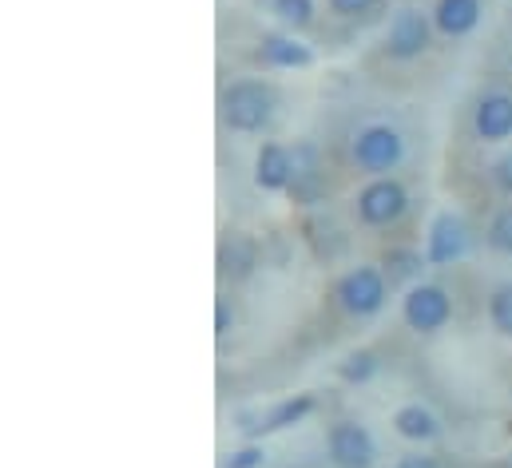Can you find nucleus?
Returning <instances> with one entry per match:
<instances>
[{"label": "nucleus", "instance_id": "f257e3e1", "mask_svg": "<svg viewBox=\"0 0 512 468\" xmlns=\"http://www.w3.org/2000/svg\"><path fill=\"white\" fill-rule=\"evenodd\" d=\"M219 116L231 131L255 135L274 116V88L266 80H255V76L227 84L223 96H219Z\"/></svg>", "mask_w": 512, "mask_h": 468}, {"label": "nucleus", "instance_id": "f03ea898", "mask_svg": "<svg viewBox=\"0 0 512 468\" xmlns=\"http://www.w3.org/2000/svg\"><path fill=\"white\" fill-rule=\"evenodd\" d=\"M401 159H405V139H401L397 127H389V123H370V127L358 131V139H354V167H358V171L382 179V175L401 167Z\"/></svg>", "mask_w": 512, "mask_h": 468}, {"label": "nucleus", "instance_id": "7ed1b4c3", "mask_svg": "<svg viewBox=\"0 0 512 468\" xmlns=\"http://www.w3.org/2000/svg\"><path fill=\"white\" fill-rule=\"evenodd\" d=\"M385 298H389V286H385V274L378 266H354V270H346L338 278V302L354 318L382 314Z\"/></svg>", "mask_w": 512, "mask_h": 468}, {"label": "nucleus", "instance_id": "20e7f679", "mask_svg": "<svg viewBox=\"0 0 512 468\" xmlns=\"http://www.w3.org/2000/svg\"><path fill=\"white\" fill-rule=\"evenodd\" d=\"M401 318H405V326L417 330V334H437V330L449 326V318H453V298H449L441 286H433V282H417V286H409V294L401 298Z\"/></svg>", "mask_w": 512, "mask_h": 468}, {"label": "nucleus", "instance_id": "39448f33", "mask_svg": "<svg viewBox=\"0 0 512 468\" xmlns=\"http://www.w3.org/2000/svg\"><path fill=\"white\" fill-rule=\"evenodd\" d=\"M358 219L366 223V227H393L401 215H405V207H409V191L397 183V179H374V183H366L362 191H358Z\"/></svg>", "mask_w": 512, "mask_h": 468}, {"label": "nucleus", "instance_id": "423d86ee", "mask_svg": "<svg viewBox=\"0 0 512 468\" xmlns=\"http://www.w3.org/2000/svg\"><path fill=\"white\" fill-rule=\"evenodd\" d=\"M326 453L338 468H374L378 461L374 433L358 421H334L326 433Z\"/></svg>", "mask_w": 512, "mask_h": 468}, {"label": "nucleus", "instance_id": "0eeeda50", "mask_svg": "<svg viewBox=\"0 0 512 468\" xmlns=\"http://www.w3.org/2000/svg\"><path fill=\"white\" fill-rule=\"evenodd\" d=\"M429 40H433V28H429V16L417 12V8H397L389 28H385V52L393 60H417L429 52Z\"/></svg>", "mask_w": 512, "mask_h": 468}, {"label": "nucleus", "instance_id": "6e6552de", "mask_svg": "<svg viewBox=\"0 0 512 468\" xmlns=\"http://www.w3.org/2000/svg\"><path fill=\"white\" fill-rule=\"evenodd\" d=\"M473 131L485 143L512 139V96L509 92H485L473 108Z\"/></svg>", "mask_w": 512, "mask_h": 468}, {"label": "nucleus", "instance_id": "1a4fd4ad", "mask_svg": "<svg viewBox=\"0 0 512 468\" xmlns=\"http://www.w3.org/2000/svg\"><path fill=\"white\" fill-rule=\"evenodd\" d=\"M290 155H294L290 199H294V203H302V207H314V203H322V191H326V175H322L318 151H314L310 143H298Z\"/></svg>", "mask_w": 512, "mask_h": 468}, {"label": "nucleus", "instance_id": "9d476101", "mask_svg": "<svg viewBox=\"0 0 512 468\" xmlns=\"http://www.w3.org/2000/svg\"><path fill=\"white\" fill-rule=\"evenodd\" d=\"M465 246H469L465 223H461L453 211H441V215L433 219V227H429V250H425V258H429L433 266H449V262H457V258L465 254Z\"/></svg>", "mask_w": 512, "mask_h": 468}, {"label": "nucleus", "instance_id": "9b49d317", "mask_svg": "<svg viewBox=\"0 0 512 468\" xmlns=\"http://www.w3.org/2000/svg\"><path fill=\"white\" fill-rule=\"evenodd\" d=\"M258 266V242L251 234L231 231L219 246V274L231 282H247Z\"/></svg>", "mask_w": 512, "mask_h": 468}, {"label": "nucleus", "instance_id": "f8f14e48", "mask_svg": "<svg viewBox=\"0 0 512 468\" xmlns=\"http://www.w3.org/2000/svg\"><path fill=\"white\" fill-rule=\"evenodd\" d=\"M294 179V155L282 143H262L255 159V183L262 191H290Z\"/></svg>", "mask_w": 512, "mask_h": 468}, {"label": "nucleus", "instance_id": "ddd939ff", "mask_svg": "<svg viewBox=\"0 0 512 468\" xmlns=\"http://www.w3.org/2000/svg\"><path fill=\"white\" fill-rule=\"evenodd\" d=\"M481 12H485L481 0H437L433 28L441 36H449V40H461V36H469L481 24Z\"/></svg>", "mask_w": 512, "mask_h": 468}, {"label": "nucleus", "instance_id": "4468645a", "mask_svg": "<svg viewBox=\"0 0 512 468\" xmlns=\"http://www.w3.org/2000/svg\"><path fill=\"white\" fill-rule=\"evenodd\" d=\"M262 60L270 68H310L314 52L306 44H298L294 36H262Z\"/></svg>", "mask_w": 512, "mask_h": 468}, {"label": "nucleus", "instance_id": "2eb2a0df", "mask_svg": "<svg viewBox=\"0 0 512 468\" xmlns=\"http://www.w3.org/2000/svg\"><path fill=\"white\" fill-rule=\"evenodd\" d=\"M393 429H397V437H405V441H433V437L441 433L437 417H433L425 405H401V409L393 413Z\"/></svg>", "mask_w": 512, "mask_h": 468}, {"label": "nucleus", "instance_id": "dca6fc26", "mask_svg": "<svg viewBox=\"0 0 512 468\" xmlns=\"http://www.w3.org/2000/svg\"><path fill=\"white\" fill-rule=\"evenodd\" d=\"M310 413H314V397H310V393L286 397V401H278V405L262 417V433H282V429H290V425L306 421Z\"/></svg>", "mask_w": 512, "mask_h": 468}, {"label": "nucleus", "instance_id": "f3484780", "mask_svg": "<svg viewBox=\"0 0 512 468\" xmlns=\"http://www.w3.org/2000/svg\"><path fill=\"white\" fill-rule=\"evenodd\" d=\"M425 262H429V258H421L417 250L397 246V250H389V254H385L382 274L389 278V282H409V278H417V274H421V266H425Z\"/></svg>", "mask_w": 512, "mask_h": 468}, {"label": "nucleus", "instance_id": "a211bd4d", "mask_svg": "<svg viewBox=\"0 0 512 468\" xmlns=\"http://www.w3.org/2000/svg\"><path fill=\"white\" fill-rule=\"evenodd\" d=\"M489 326L501 334V338H512V282L497 286L489 294Z\"/></svg>", "mask_w": 512, "mask_h": 468}, {"label": "nucleus", "instance_id": "6ab92c4d", "mask_svg": "<svg viewBox=\"0 0 512 468\" xmlns=\"http://www.w3.org/2000/svg\"><path fill=\"white\" fill-rule=\"evenodd\" d=\"M270 8H274V16H278L282 24H290V28L314 24V0H274Z\"/></svg>", "mask_w": 512, "mask_h": 468}, {"label": "nucleus", "instance_id": "aec40b11", "mask_svg": "<svg viewBox=\"0 0 512 468\" xmlns=\"http://www.w3.org/2000/svg\"><path fill=\"white\" fill-rule=\"evenodd\" d=\"M338 373H342L346 381H358V385H362V381H370V377L378 373V357H374L370 350L350 353V357H346V361L338 365Z\"/></svg>", "mask_w": 512, "mask_h": 468}, {"label": "nucleus", "instance_id": "412c9836", "mask_svg": "<svg viewBox=\"0 0 512 468\" xmlns=\"http://www.w3.org/2000/svg\"><path fill=\"white\" fill-rule=\"evenodd\" d=\"M485 238H489V246H493L497 254H512V207H501V211L493 215Z\"/></svg>", "mask_w": 512, "mask_h": 468}, {"label": "nucleus", "instance_id": "4be33fe9", "mask_svg": "<svg viewBox=\"0 0 512 468\" xmlns=\"http://www.w3.org/2000/svg\"><path fill=\"white\" fill-rule=\"evenodd\" d=\"M266 461V453L258 449V445H247V449H239V453H231V461L223 468H262Z\"/></svg>", "mask_w": 512, "mask_h": 468}, {"label": "nucleus", "instance_id": "5701e85b", "mask_svg": "<svg viewBox=\"0 0 512 468\" xmlns=\"http://www.w3.org/2000/svg\"><path fill=\"white\" fill-rule=\"evenodd\" d=\"M231 326H235V310H231L227 298H219V302H215V338H227Z\"/></svg>", "mask_w": 512, "mask_h": 468}, {"label": "nucleus", "instance_id": "b1692460", "mask_svg": "<svg viewBox=\"0 0 512 468\" xmlns=\"http://www.w3.org/2000/svg\"><path fill=\"white\" fill-rule=\"evenodd\" d=\"M330 4V12H338V16H366L378 0H326Z\"/></svg>", "mask_w": 512, "mask_h": 468}, {"label": "nucleus", "instance_id": "393cba45", "mask_svg": "<svg viewBox=\"0 0 512 468\" xmlns=\"http://www.w3.org/2000/svg\"><path fill=\"white\" fill-rule=\"evenodd\" d=\"M393 468H445V465L437 457H429V453H405Z\"/></svg>", "mask_w": 512, "mask_h": 468}, {"label": "nucleus", "instance_id": "a878e982", "mask_svg": "<svg viewBox=\"0 0 512 468\" xmlns=\"http://www.w3.org/2000/svg\"><path fill=\"white\" fill-rule=\"evenodd\" d=\"M493 179H497V187H501L505 195H512V151L493 167Z\"/></svg>", "mask_w": 512, "mask_h": 468}]
</instances>
